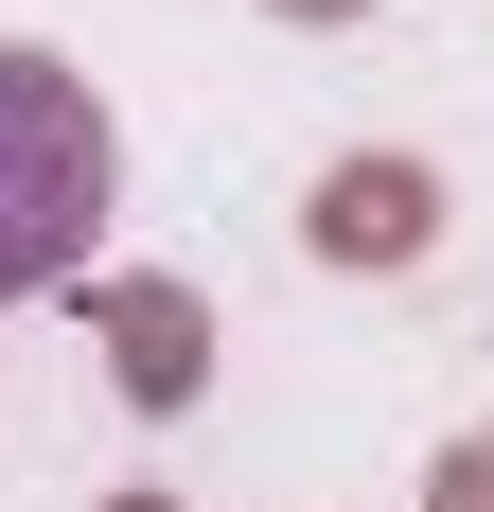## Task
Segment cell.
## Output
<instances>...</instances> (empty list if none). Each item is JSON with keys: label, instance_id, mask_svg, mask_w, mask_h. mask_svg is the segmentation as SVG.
I'll list each match as a JSON object with an SVG mask.
<instances>
[{"label": "cell", "instance_id": "obj_1", "mask_svg": "<svg viewBox=\"0 0 494 512\" xmlns=\"http://www.w3.org/2000/svg\"><path fill=\"white\" fill-rule=\"evenodd\" d=\"M106 212H124V142H106L89 71H53V53L0 36V301L71 283L106 248Z\"/></svg>", "mask_w": 494, "mask_h": 512}]
</instances>
